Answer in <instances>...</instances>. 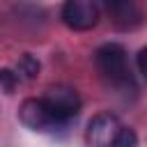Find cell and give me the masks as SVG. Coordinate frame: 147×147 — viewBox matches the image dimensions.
I'll return each mask as SVG.
<instances>
[{
    "label": "cell",
    "mask_w": 147,
    "mask_h": 147,
    "mask_svg": "<svg viewBox=\"0 0 147 147\" xmlns=\"http://www.w3.org/2000/svg\"><path fill=\"white\" fill-rule=\"evenodd\" d=\"M41 101L46 103V108L53 113V117L62 124H67L69 119H74L78 113H80V96L74 87L69 85H51Z\"/></svg>",
    "instance_id": "cell-2"
},
{
    "label": "cell",
    "mask_w": 147,
    "mask_h": 147,
    "mask_svg": "<svg viewBox=\"0 0 147 147\" xmlns=\"http://www.w3.org/2000/svg\"><path fill=\"white\" fill-rule=\"evenodd\" d=\"M94 64H96V71L108 87H113L117 92H129V90L133 92L136 90L124 46L113 44V41L103 44L94 55Z\"/></svg>",
    "instance_id": "cell-1"
},
{
    "label": "cell",
    "mask_w": 147,
    "mask_h": 147,
    "mask_svg": "<svg viewBox=\"0 0 147 147\" xmlns=\"http://www.w3.org/2000/svg\"><path fill=\"white\" fill-rule=\"evenodd\" d=\"M122 129H124V124L113 113L94 115L90 119V124H87V131H85L87 147H115Z\"/></svg>",
    "instance_id": "cell-4"
},
{
    "label": "cell",
    "mask_w": 147,
    "mask_h": 147,
    "mask_svg": "<svg viewBox=\"0 0 147 147\" xmlns=\"http://www.w3.org/2000/svg\"><path fill=\"white\" fill-rule=\"evenodd\" d=\"M136 145H138V136H136V131L129 129V126H124L122 133H119V138H117V142H115V147H136Z\"/></svg>",
    "instance_id": "cell-9"
},
{
    "label": "cell",
    "mask_w": 147,
    "mask_h": 147,
    "mask_svg": "<svg viewBox=\"0 0 147 147\" xmlns=\"http://www.w3.org/2000/svg\"><path fill=\"white\" fill-rule=\"evenodd\" d=\"M18 74L11 69H0V85L5 87V92H14V87L18 85Z\"/></svg>",
    "instance_id": "cell-8"
},
{
    "label": "cell",
    "mask_w": 147,
    "mask_h": 147,
    "mask_svg": "<svg viewBox=\"0 0 147 147\" xmlns=\"http://www.w3.org/2000/svg\"><path fill=\"white\" fill-rule=\"evenodd\" d=\"M16 74H18V78H34L37 74H39V62L30 55V53H25V55H21V60H18V64H16Z\"/></svg>",
    "instance_id": "cell-7"
},
{
    "label": "cell",
    "mask_w": 147,
    "mask_h": 147,
    "mask_svg": "<svg viewBox=\"0 0 147 147\" xmlns=\"http://www.w3.org/2000/svg\"><path fill=\"white\" fill-rule=\"evenodd\" d=\"M138 69H140V74L147 78V46L138 53Z\"/></svg>",
    "instance_id": "cell-10"
},
{
    "label": "cell",
    "mask_w": 147,
    "mask_h": 147,
    "mask_svg": "<svg viewBox=\"0 0 147 147\" xmlns=\"http://www.w3.org/2000/svg\"><path fill=\"white\" fill-rule=\"evenodd\" d=\"M18 117H21L23 126H28L30 131H37V133H48V131L64 126L62 122H57L53 117V113L46 108L41 96L39 99H25L18 108Z\"/></svg>",
    "instance_id": "cell-5"
},
{
    "label": "cell",
    "mask_w": 147,
    "mask_h": 147,
    "mask_svg": "<svg viewBox=\"0 0 147 147\" xmlns=\"http://www.w3.org/2000/svg\"><path fill=\"white\" fill-rule=\"evenodd\" d=\"M101 5L117 30H133L145 18L140 0H101Z\"/></svg>",
    "instance_id": "cell-6"
},
{
    "label": "cell",
    "mask_w": 147,
    "mask_h": 147,
    "mask_svg": "<svg viewBox=\"0 0 147 147\" xmlns=\"http://www.w3.org/2000/svg\"><path fill=\"white\" fill-rule=\"evenodd\" d=\"M60 16H62V23L69 30L85 32V30H92L99 23L101 9L94 0H64Z\"/></svg>",
    "instance_id": "cell-3"
}]
</instances>
